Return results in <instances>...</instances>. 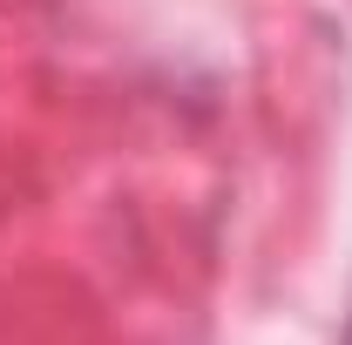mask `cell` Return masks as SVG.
<instances>
[{"label": "cell", "mask_w": 352, "mask_h": 345, "mask_svg": "<svg viewBox=\"0 0 352 345\" xmlns=\"http://www.w3.org/2000/svg\"><path fill=\"white\" fill-rule=\"evenodd\" d=\"M346 345H352V325H346Z\"/></svg>", "instance_id": "obj_1"}]
</instances>
